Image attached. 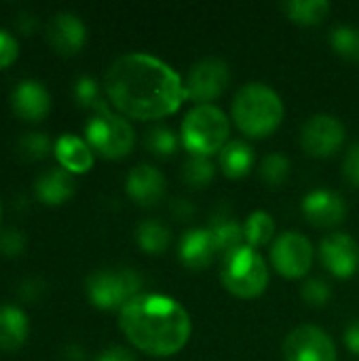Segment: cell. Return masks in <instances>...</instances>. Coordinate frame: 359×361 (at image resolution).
Segmentation results:
<instances>
[{"label": "cell", "mask_w": 359, "mask_h": 361, "mask_svg": "<svg viewBox=\"0 0 359 361\" xmlns=\"http://www.w3.org/2000/svg\"><path fill=\"white\" fill-rule=\"evenodd\" d=\"M207 231L214 237V243L218 247V254L224 258L231 252L239 250L241 245H245V237H243V224H239L226 209H220L216 216H212V222L207 224Z\"/></svg>", "instance_id": "ffe728a7"}, {"label": "cell", "mask_w": 359, "mask_h": 361, "mask_svg": "<svg viewBox=\"0 0 359 361\" xmlns=\"http://www.w3.org/2000/svg\"><path fill=\"white\" fill-rule=\"evenodd\" d=\"M47 40L59 55H76L85 40H87V27L83 19L70 11H59L47 21Z\"/></svg>", "instance_id": "4fadbf2b"}, {"label": "cell", "mask_w": 359, "mask_h": 361, "mask_svg": "<svg viewBox=\"0 0 359 361\" xmlns=\"http://www.w3.org/2000/svg\"><path fill=\"white\" fill-rule=\"evenodd\" d=\"M347 129L332 114H313L300 129V144L311 157H332L345 142Z\"/></svg>", "instance_id": "8fae6325"}, {"label": "cell", "mask_w": 359, "mask_h": 361, "mask_svg": "<svg viewBox=\"0 0 359 361\" xmlns=\"http://www.w3.org/2000/svg\"><path fill=\"white\" fill-rule=\"evenodd\" d=\"M343 176L351 186L359 188V142L353 144L343 159Z\"/></svg>", "instance_id": "836d02e7"}, {"label": "cell", "mask_w": 359, "mask_h": 361, "mask_svg": "<svg viewBox=\"0 0 359 361\" xmlns=\"http://www.w3.org/2000/svg\"><path fill=\"white\" fill-rule=\"evenodd\" d=\"M169 212H171V216H176L178 220H190L193 216H195V205L190 203V201H186V199H174L171 201V205H169Z\"/></svg>", "instance_id": "74e56055"}, {"label": "cell", "mask_w": 359, "mask_h": 361, "mask_svg": "<svg viewBox=\"0 0 359 361\" xmlns=\"http://www.w3.org/2000/svg\"><path fill=\"white\" fill-rule=\"evenodd\" d=\"M38 25V19L32 15V13H21L19 19H17V27L23 32V34H32Z\"/></svg>", "instance_id": "ab89813d"}, {"label": "cell", "mask_w": 359, "mask_h": 361, "mask_svg": "<svg viewBox=\"0 0 359 361\" xmlns=\"http://www.w3.org/2000/svg\"><path fill=\"white\" fill-rule=\"evenodd\" d=\"M222 286L237 298H258L269 286V267L250 245H241L222 258Z\"/></svg>", "instance_id": "8992f818"}, {"label": "cell", "mask_w": 359, "mask_h": 361, "mask_svg": "<svg viewBox=\"0 0 359 361\" xmlns=\"http://www.w3.org/2000/svg\"><path fill=\"white\" fill-rule=\"evenodd\" d=\"M229 82H231L229 63L220 57H205L190 68L184 80V95L197 106L209 104L224 93Z\"/></svg>", "instance_id": "ba28073f"}, {"label": "cell", "mask_w": 359, "mask_h": 361, "mask_svg": "<svg viewBox=\"0 0 359 361\" xmlns=\"http://www.w3.org/2000/svg\"><path fill=\"white\" fill-rule=\"evenodd\" d=\"M288 19L300 23V25H317L322 23L330 13L328 0H288L281 4Z\"/></svg>", "instance_id": "cb8c5ba5"}, {"label": "cell", "mask_w": 359, "mask_h": 361, "mask_svg": "<svg viewBox=\"0 0 359 361\" xmlns=\"http://www.w3.org/2000/svg\"><path fill=\"white\" fill-rule=\"evenodd\" d=\"M135 241L146 254H163L171 243V231L161 220H142L135 228Z\"/></svg>", "instance_id": "603a6c76"}, {"label": "cell", "mask_w": 359, "mask_h": 361, "mask_svg": "<svg viewBox=\"0 0 359 361\" xmlns=\"http://www.w3.org/2000/svg\"><path fill=\"white\" fill-rule=\"evenodd\" d=\"M30 332L28 315L15 305L0 307V349L2 351H17Z\"/></svg>", "instance_id": "44dd1931"}, {"label": "cell", "mask_w": 359, "mask_h": 361, "mask_svg": "<svg viewBox=\"0 0 359 361\" xmlns=\"http://www.w3.org/2000/svg\"><path fill=\"white\" fill-rule=\"evenodd\" d=\"M142 277L133 269H99L87 277V296L95 309L121 311L140 296Z\"/></svg>", "instance_id": "52a82bcc"}, {"label": "cell", "mask_w": 359, "mask_h": 361, "mask_svg": "<svg viewBox=\"0 0 359 361\" xmlns=\"http://www.w3.org/2000/svg\"><path fill=\"white\" fill-rule=\"evenodd\" d=\"M17 53H19L17 40L6 30H0V70L11 66L17 59Z\"/></svg>", "instance_id": "e575fe53"}, {"label": "cell", "mask_w": 359, "mask_h": 361, "mask_svg": "<svg viewBox=\"0 0 359 361\" xmlns=\"http://www.w3.org/2000/svg\"><path fill=\"white\" fill-rule=\"evenodd\" d=\"M95 361H135V357L125 347H108L95 357Z\"/></svg>", "instance_id": "8d00e7d4"}, {"label": "cell", "mask_w": 359, "mask_h": 361, "mask_svg": "<svg viewBox=\"0 0 359 361\" xmlns=\"http://www.w3.org/2000/svg\"><path fill=\"white\" fill-rule=\"evenodd\" d=\"M85 142L91 146L93 152L102 154L104 159H125L135 144V131L123 114H116L102 102L93 116L85 125Z\"/></svg>", "instance_id": "5b68a950"}, {"label": "cell", "mask_w": 359, "mask_h": 361, "mask_svg": "<svg viewBox=\"0 0 359 361\" xmlns=\"http://www.w3.org/2000/svg\"><path fill=\"white\" fill-rule=\"evenodd\" d=\"M243 237H245V245L250 247H260L267 245L269 241H273L275 237V222L271 218V214L258 209L252 212L248 216V220L243 222Z\"/></svg>", "instance_id": "d4e9b609"}, {"label": "cell", "mask_w": 359, "mask_h": 361, "mask_svg": "<svg viewBox=\"0 0 359 361\" xmlns=\"http://www.w3.org/2000/svg\"><path fill=\"white\" fill-rule=\"evenodd\" d=\"M74 99H76L78 106L95 110V108L102 104L99 85H97L91 76H80V78L74 82Z\"/></svg>", "instance_id": "1f68e13d"}, {"label": "cell", "mask_w": 359, "mask_h": 361, "mask_svg": "<svg viewBox=\"0 0 359 361\" xmlns=\"http://www.w3.org/2000/svg\"><path fill=\"white\" fill-rule=\"evenodd\" d=\"M11 106H13V112L21 121L40 123L49 114L51 97L42 82L28 78V80H21L15 85V89L11 93Z\"/></svg>", "instance_id": "2e32d148"}, {"label": "cell", "mask_w": 359, "mask_h": 361, "mask_svg": "<svg viewBox=\"0 0 359 361\" xmlns=\"http://www.w3.org/2000/svg\"><path fill=\"white\" fill-rule=\"evenodd\" d=\"M51 152V140L47 133H25L17 142V154L25 163L42 161Z\"/></svg>", "instance_id": "f1b7e54d"}, {"label": "cell", "mask_w": 359, "mask_h": 361, "mask_svg": "<svg viewBox=\"0 0 359 361\" xmlns=\"http://www.w3.org/2000/svg\"><path fill=\"white\" fill-rule=\"evenodd\" d=\"M70 353H72V355H70V360L72 361L83 360V351H80V349H76V347H70Z\"/></svg>", "instance_id": "60d3db41"}, {"label": "cell", "mask_w": 359, "mask_h": 361, "mask_svg": "<svg viewBox=\"0 0 359 361\" xmlns=\"http://www.w3.org/2000/svg\"><path fill=\"white\" fill-rule=\"evenodd\" d=\"M0 216H2V209H0Z\"/></svg>", "instance_id": "b9f144b4"}, {"label": "cell", "mask_w": 359, "mask_h": 361, "mask_svg": "<svg viewBox=\"0 0 359 361\" xmlns=\"http://www.w3.org/2000/svg\"><path fill=\"white\" fill-rule=\"evenodd\" d=\"M300 296L311 307H326L332 298V286L326 279H309L300 288Z\"/></svg>", "instance_id": "4dcf8cb0"}, {"label": "cell", "mask_w": 359, "mask_h": 361, "mask_svg": "<svg viewBox=\"0 0 359 361\" xmlns=\"http://www.w3.org/2000/svg\"><path fill=\"white\" fill-rule=\"evenodd\" d=\"M271 262L281 277L300 279L313 264V245L303 233H281L271 245Z\"/></svg>", "instance_id": "9c48e42d"}, {"label": "cell", "mask_w": 359, "mask_h": 361, "mask_svg": "<svg viewBox=\"0 0 359 361\" xmlns=\"http://www.w3.org/2000/svg\"><path fill=\"white\" fill-rule=\"evenodd\" d=\"M118 326L125 338L142 353L169 357L182 351L190 338V315L163 294H140L118 311Z\"/></svg>", "instance_id": "7a4b0ae2"}, {"label": "cell", "mask_w": 359, "mask_h": 361, "mask_svg": "<svg viewBox=\"0 0 359 361\" xmlns=\"http://www.w3.org/2000/svg\"><path fill=\"white\" fill-rule=\"evenodd\" d=\"M237 129L248 137H267L284 121V102L275 89L264 82L243 85L231 106Z\"/></svg>", "instance_id": "3957f363"}, {"label": "cell", "mask_w": 359, "mask_h": 361, "mask_svg": "<svg viewBox=\"0 0 359 361\" xmlns=\"http://www.w3.org/2000/svg\"><path fill=\"white\" fill-rule=\"evenodd\" d=\"M146 148L154 154V157H161V159H167L171 154H176L178 146H180V135H176L174 129L169 127H154L146 133Z\"/></svg>", "instance_id": "83f0119b"}, {"label": "cell", "mask_w": 359, "mask_h": 361, "mask_svg": "<svg viewBox=\"0 0 359 361\" xmlns=\"http://www.w3.org/2000/svg\"><path fill=\"white\" fill-rule=\"evenodd\" d=\"M303 214L305 218L317 228H332L339 226L347 218V203L345 199L328 188H315L305 195L303 199Z\"/></svg>", "instance_id": "5bb4252c"}, {"label": "cell", "mask_w": 359, "mask_h": 361, "mask_svg": "<svg viewBox=\"0 0 359 361\" xmlns=\"http://www.w3.org/2000/svg\"><path fill=\"white\" fill-rule=\"evenodd\" d=\"M231 125L226 114L212 104L195 106L186 112L180 140L193 157H212L229 144Z\"/></svg>", "instance_id": "277c9868"}, {"label": "cell", "mask_w": 359, "mask_h": 361, "mask_svg": "<svg viewBox=\"0 0 359 361\" xmlns=\"http://www.w3.org/2000/svg\"><path fill=\"white\" fill-rule=\"evenodd\" d=\"M178 254H180L182 264L186 269H193V271L207 269L216 260V256H220L207 226L205 228H193V231L184 233L180 239V245H178Z\"/></svg>", "instance_id": "e0dca14e"}, {"label": "cell", "mask_w": 359, "mask_h": 361, "mask_svg": "<svg viewBox=\"0 0 359 361\" xmlns=\"http://www.w3.org/2000/svg\"><path fill=\"white\" fill-rule=\"evenodd\" d=\"M74 188H76V184H74L72 173H68L61 167L42 171L34 182V192H36L38 201L44 205H51V207L66 203L74 195Z\"/></svg>", "instance_id": "d6986e66"}, {"label": "cell", "mask_w": 359, "mask_h": 361, "mask_svg": "<svg viewBox=\"0 0 359 361\" xmlns=\"http://www.w3.org/2000/svg\"><path fill=\"white\" fill-rule=\"evenodd\" d=\"M330 44L341 57L359 61V27L355 25H336L330 32Z\"/></svg>", "instance_id": "4316f807"}, {"label": "cell", "mask_w": 359, "mask_h": 361, "mask_svg": "<svg viewBox=\"0 0 359 361\" xmlns=\"http://www.w3.org/2000/svg\"><path fill=\"white\" fill-rule=\"evenodd\" d=\"M216 176V165L209 157H188L182 165V180L190 188H207Z\"/></svg>", "instance_id": "484cf974"}, {"label": "cell", "mask_w": 359, "mask_h": 361, "mask_svg": "<svg viewBox=\"0 0 359 361\" xmlns=\"http://www.w3.org/2000/svg\"><path fill=\"white\" fill-rule=\"evenodd\" d=\"M53 152H55V159L59 161L61 169H66L72 176L74 173H87L93 167V150L78 135L63 133L55 142Z\"/></svg>", "instance_id": "ac0fdd59"}, {"label": "cell", "mask_w": 359, "mask_h": 361, "mask_svg": "<svg viewBox=\"0 0 359 361\" xmlns=\"http://www.w3.org/2000/svg\"><path fill=\"white\" fill-rule=\"evenodd\" d=\"M290 176V159L281 152H271L260 163V178L269 186H281Z\"/></svg>", "instance_id": "f546056e"}, {"label": "cell", "mask_w": 359, "mask_h": 361, "mask_svg": "<svg viewBox=\"0 0 359 361\" xmlns=\"http://www.w3.org/2000/svg\"><path fill=\"white\" fill-rule=\"evenodd\" d=\"M125 190L135 205L154 207L157 203L163 201L165 190H167V182H165V176L157 167L142 163L129 171V176L125 180Z\"/></svg>", "instance_id": "9a60e30c"}, {"label": "cell", "mask_w": 359, "mask_h": 361, "mask_svg": "<svg viewBox=\"0 0 359 361\" xmlns=\"http://www.w3.org/2000/svg\"><path fill=\"white\" fill-rule=\"evenodd\" d=\"M104 91L123 116L138 121L169 116L186 99L180 74L148 53H127L114 59L106 70Z\"/></svg>", "instance_id": "6da1fadb"}, {"label": "cell", "mask_w": 359, "mask_h": 361, "mask_svg": "<svg viewBox=\"0 0 359 361\" xmlns=\"http://www.w3.org/2000/svg\"><path fill=\"white\" fill-rule=\"evenodd\" d=\"M320 260L339 279H349L359 269L358 241L347 233H332L320 243Z\"/></svg>", "instance_id": "7c38bea8"}, {"label": "cell", "mask_w": 359, "mask_h": 361, "mask_svg": "<svg viewBox=\"0 0 359 361\" xmlns=\"http://www.w3.org/2000/svg\"><path fill=\"white\" fill-rule=\"evenodd\" d=\"M25 250V237L17 228H6L0 233V254L6 258H17Z\"/></svg>", "instance_id": "d6a6232c"}, {"label": "cell", "mask_w": 359, "mask_h": 361, "mask_svg": "<svg viewBox=\"0 0 359 361\" xmlns=\"http://www.w3.org/2000/svg\"><path fill=\"white\" fill-rule=\"evenodd\" d=\"M218 165L226 178H233V180L245 178L254 167V150L243 140H231L218 152Z\"/></svg>", "instance_id": "7402d4cb"}, {"label": "cell", "mask_w": 359, "mask_h": 361, "mask_svg": "<svg viewBox=\"0 0 359 361\" xmlns=\"http://www.w3.org/2000/svg\"><path fill=\"white\" fill-rule=\"evenodd\" d=\"M345 345L351 353L359 355V319L351 322L345 330Z\"/></svg>", "instance_id": "f35d334b"}, {"label": "cell", "mask_w": 359, "mask_h": 361, "mask_svg": "<svg viewBox=\"0 0 359 361\" xmlns=\"http://www.w3.org/2000/svg\"><path fill=\"white\" fill-rule=\"evenodd\" d=\"M284 357L286 361H339V353L328 332L317 326H298L286 336Z\"/></svg>", "instance_id": "30bf717a"}, {"label": "cell", "mask_w": 359, "mask_h": 361, "mask_svg": "<svg viewBox=\"0 0 359 361\" xmlns=\"http://www.w3.org/2000/svg\"><path fill=\"white\" fill-rule=\"evenodd\" d=\"M42 292H44V283L38 281V279H25V281L19 286V296H21V300H25V302L38 300V298L42 296Z\"/></svg>", "instance_id": "d590c367"}]
</instances>
